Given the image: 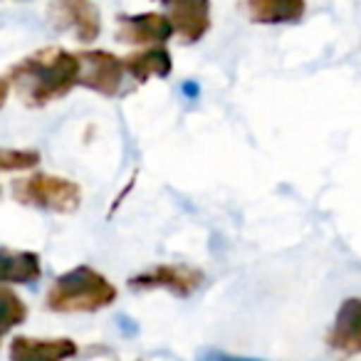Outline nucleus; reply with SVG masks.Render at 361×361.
I'll list each match as a JSON object with an SVG mask.
<instances>
[{"mask_svg":"<svg viewBox=\"0 0 361 361\" xmlns=\"http://www.w3.org/2000/svg\"><path fill=\"white\" fill-rule=\"evenodd\" d=\"M80 57L62 47L32 52L11 70V82L27 106H45L80 85Z\"/></svg>","mask_w":361,"mask_h":361,"instance_id":"obj_1","label":"nucleus"},{"mask_svg":"<svg viewBox=\"0 0 361 361\" xmlns=\"http://www.w3.org/2000/svg\"><path fill=\"white\" fill-rule=\"evenodd\" d=\"M116 300V287L92 267L82 265L60 275L47 290V310L52 312H97Z\"/></svg>","mask_w":361,"mask_h":361,"instance_id":"obj_2","label":"nucleus"},{"mask_svg":"<svg viewBox=\"0 0 361 361\" xmlns=\"http://www.w3.org/2000/svg\"><path fill=\"white\" fill-rule=\"evenodd\" d=\"M13 193L25 206L45 208V211L57 213L77 211V206L82 203V191L75 180L50 173H35L30 178L16 180L13 183Z\"/></svg>","mask_w":361,"mask_h":361,"instance_id":"obj_3","label":"nucleus"},{"mask_svg":"<svg viewBox=\"0 0 361 361\" xmlns=\"http://www.w3.org/2000/svg\"><path fill=\"white\" fill-rule=\"evenodd\" d=\"M80 85L87 90L99 92L104 97H114L124 82V60L104 50H85L80 52Z\"/></svg>","mask_w":361,"mask_h":361,"instance_id":"obj_4","label":"nucleus"},{"mask_svg":"<svg viewBox=\"0 0 361 361\" xmlns=\"http://www.w3.org/2000/svg\"><path fill=\"white\" fill-rule=\"evenodd\" d=\"M50 18L60 30H72L85 45L94 42L102 32V18L90 0H52Z\"/></svg>","mask_w":361,"mask_h":361,"instance_id":"obj_5","label":"nucleus"},{"mask_svg":"<svg viewBox=\"0 0 361 361\" xmlns=\"http://www.w3.org/2000/svg\"><path fill=\"white\" fill-rule=\"evenodd\" d=\"M203 282V272L196 267L188 265H156L151 270L141 272V275L131 277L129 287L134 290H156V287H164V290L173 292V295L188 297L191 292H196Z\"/></svg>","mask_w":361,"mask_h":361,"instance_id":"obj_6","label":"nucleus"},{"mask_svg":"<svg viewBox=\"0 0 361 361\" xmlns=\"http://www.w3.org/2000/svg\"><path fill=\"white\" fill-rule=\"evenodd\" d=\"M173 35L171 18L164 13H141V16H121L116 37L136 47L164 45Z\"/></svg>","mask_w":361,"mask_h":361,"instance_id":"obj_7","label":"nucleus"},{"mask_svg":"<svg viewBox=\"0 0 361 361\" xmlns=\"http://www.w3.org/2000/svg\"><path fill=\"white\" fill-rule=\"evenodd\" d=\"M171 25L180 40L198 42L211 27V0H171Z\"/></svg>","mask_w":361,"mask_h":361,"instance_id":"obj_8","label":"nucleus"},{"mask_svg":"<svg viewBox=\"0 0 361 361\" xmlns=\"http://www.w3.org/2000/svg\"><path fill=\"white\" fill-rule=\"evenodd\" d=\"M331 349L344 354H359L361 351V300L351 297L336 312V319L326 334Z\"/></svg>","mask_w":361,"mask_h":361,"instance_id":"obj_9","label":"nucleus"},{"mask_svg":"<svg viewBox=\"0 0 361 361\" xmlns=\"http://www.w3.org/2000/svg\"><path fill=\"white\" fill-rule=\"evenodd\" d=\"M77 354V344L70 339H32L18 336L11 344V359L16 361H57Z\"/></svg>","mask_w":361,"mask_h":361,"instance_id":"obj_10","label":"nucleus"},{"mask_svg":"<svg viewBox=\"0 0 361 361\" xmlns=\"http://www.w3.org/2000/svg\"><path fill=\"white\" fill-rule=\"evenodd\" d=\"M124 70L134 77L136 82L144 85L149 77H166L173 70L171 55L164 45H149L141 50L131 52L129 57H124Z\"/></svg>","mask_w":361,"mask_h":361,"instance_id":"obj_11","label":"nucleus"},{"mask_svg":"<svg viewBox=\"0 0 361 361\" xmlns=\"http://www.w3.org/2000/svg\"><path fill=\"white\" fill-rule=\"evenodd\" d=\"M247 16L260 25H285L305 16V0H245Z\"/></svg>","mask_w":361,"mask_h":361,"instance_id":"obj_12","label":"nucleus"},{"mask_svg":"<svg viewBox=\"0 0 361 361\" xmlns=\"http://www.w3.org/2000/svg\"><path fill=\"white\" fill-rule=\"evenodd\" d=\"M42 275L40 257L27 250H0V282L32 285Z\"/></svg>","mask_w":361,"mask_h":361,"instance_id":"obj_13","label":"nucleus"},{"mask_svg":"<svg viewBox=\"0 0 361 361\" xmlns=\"http://www.w3.org/2000/svg\"><path fill=\"white\" fill-rule=\"evenodd\" d=\"M27 307L20 297L8 287H0V329L8 331L13 326H18L20 322H25Z\"/></svg>","mask_w":361,"mask_h":361,"instance_id":"obj_14","label":"nucleus"},{"mask_svg":"<svg viewBox=\"0 0 361 361\" xmlns=\"http://www.w3.org/2000/svg\"><path fill=\"white\" fill-rule=\"evenodd\" d=\"M40 164V154L32 149H0V171H25Z\"/></svg>","mask_w":361,"mask_h":361,"instance_id":"obj_15","label":"nucleus"},{"mask_svg":"<svg viewBox=\"0 0 361 361\" xmlns=\"http://www.w3.org/2000/svg\"><path fill=\"white\" fill-rule=\"evenodd\" d=\"M8 92H11V85H8V80H3V77H0V106L6 104Z\"/></svg>","mask_w":361,"mask_h":361,"instance_id":"obj_16","label":"nucleus"},{"mask_svg":"<svg viewBox=\"0 0 361 361\" xmlns=\"http://www.w3.org/2000/svg\"><path fill=\"white\" fill-rule=\"evenodd\" d=\"M161 3H166V6H169V3H171V0H161Z\"/></svg>","mask_w":361,"mask_h":361,"instance_id":"obj_17","label":"nucleus"},{"mask_svg":"<svg viewBox=\"0 0 361 361\" xmlns=\"http://www.w3.org/2000/svg\"><path fill=\"white\" fill-rule=\"evenodd\" d=\"M3 334H6V331H3V329H0V339H3Z\"/></svg>","mask_w":361,"mask_h":361,"instance_id":"obj_18","label":"nucleus"}]
</instances>
